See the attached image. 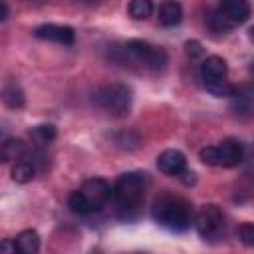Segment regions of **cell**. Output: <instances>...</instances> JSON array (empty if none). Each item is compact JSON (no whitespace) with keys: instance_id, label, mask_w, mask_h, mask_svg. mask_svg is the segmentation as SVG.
Wrapping results in <instances>:
<instances>
[{"instance_id":"6da1fadb","label":"cell","mask_w":254,"mask_h":254,"mask_svg":"<svg viewBox=\"0 0 254 254\" xmlns=\"http://www.w3.org/2000/svg\"><path fill=\"white\" fill-rule=\"evenodd\" d=\"M147 175L141 171H129L123 173L115 179V183L111 185V198L115 200V204L121 210V216L125 220L133 218L135 212L139 210L143 198H145V190H147Z\"/></svg>"},{"instance_id":"7a4b0ae2","label":"cell","mask_w":254,"mask_h":254,"mask_svg":"<svg viewBox=\"0 0 254 254\" xmlns=\"http://www.w3.org/2000/svg\"><path fill=\"white\" fill-rule=\"evenodd\" d=\"M151 216L157 224H161L171 232H185L190 228V224H194L192 206L181 196H171V194L155 200L151 208Z\"/></svg>"},{"instance_id":"3957f363","label":"cell","mask_w":254,"mask_h":254,"mask_svg":"<svg viewBox=\"0 0 254 254\" xmlns=\"http://www.w3.org/2000/svg\"><path fill=\"white\" fill-rule=\"evenodd\" d=\"M111 198V185L101 179H87L77 190H73L67 196V206L75 214H91L105 206V202Z\"/></svg>"},{"instance_id":"277c9868","label":"cell","mask_w":254,"mask_h":254,"mask_svg":"<svg viewBox=\"0 0 254 254\" xmlns=\"http://www.w3.org/2000/svg\"><path fill=\"white\" fill-rule=\"evenodd\" d=\"M91 101L95 107L103 109L111 117H125L131 111L133 95L131 87H127L125 83H107L93 89Z\"/></svg>"},{"instance_id":"5b68a950","label":"cell","mask_w":254,"mask_h":254,"mask_svg":"<svg viewBox=\"0 0 254 254\" xmlns=\"http://www.w3.org/2000/svg\"><path fill=\"white\" fill-rule=\"evenodd\" d=\"M226 75H228V65L226 60L220 56H208L200 64L202 85L214 97H230L234 93V85L226 81Z\"/></svg>"},{"instance_id":"8992f818","label":"cell","mask_w":254,"mask_h":254,"mask_svg":"<svg viewBox=\"0 0 254 254\" xmlns=\"http://www.w3.org/2000/svg\"><path fill=\"white\" fill-rule=\"evenodd\" d=\"M121 54L131 58L133 62H137L141 67H145L149 71H161L167 65L165 50L151 46L149 42H143V40H127L121 46Z\"/></svg>"},{"instance_id":"52a82bcc","label":"cell","mask_w":254,"mask_h":254,"mask_svg":"<svg viewBox=\"0 0 254 254\" xmlns=\"http://www.w3.org/2000/svg\"><path fill=\"white\" fill-rule=\"evenodd\" d=\"M194 228L200 238L214 240L224 232V214L216 204H204L194 214Z\"/></svg>"},{"instance_id":"ba28073f","label":"cell","mask_w":254,"mask_h":254,"mask_svg":"<svg viewBox=\"0 0 254 254\" xmlns=\"http://www.w3.org/2000/svg\"><path fill=\"white\" fill-rule=\"evenodd\" d=\"M216 10L222 14V18L232 28L238 26V24H244L252 14V8H250L248 0H220Z\"/></svg>"},{"instance_id":"9c48e42d","label":"cell","mask_w":254,"mask_h":254,"mask_svg":"<svg viewBox=\"0 0 254 254\" xmlns=\"http://www.w3.org/2000/svg\"><path fill=\"white\" fill-rule=\"evenodd\" d=\"M40 163H42V159H40V155H36V153H24L18 161H14V167H12V179L16 181V183H30L36 175H38V171H40Z\"/></svg>"},{"instance_id":"30bf717a","label":"cell","mask_w":254,"mask_h":254,"mask_svg":"<svg viewBox=\"0 0 254 254\" xmlns=\"http://www.w3.org/2000/svg\"><path fill=\"white\" fill-rule=\"evenodd\" d=\"M34 36L40 40H48V42H56V44H64V46H71L75 42L73 28L60 26V24H42L34 30Z\"/></svg>"},{"instance_id":"8fae6325","label":"cell","mask_w":254,"mask_h":254,"mask_svg":"<svg viewBox=\"0 0 254 254\" xmlns=\"http://www.w3.org/2000/svg\"><path fill=\"white\" fill-rule=\"evenodd\" d=\"M157 167L167 177H181L187 171V159L177 149H165L157 157Z\"/></svg>"},{"instance_id":"7c38bea8","label":"cell","mask_w":254,"mask_h":254,"mask_svg":"<svg viewBox=\"0 0 254 254\" xmlns=\"http://www.w3.org/2000/svg\"><path fill=\"white\" fill-rule=\"evenodd\" d=\"M216 149H218V165H220V167H226V169L236 167V165L242 161V157H244V147H242V143H240L238 139H232V137L220 141V143L216 145Z\"/></svg>"},{"instance_id":"4fadbf2b","label":"cell","mask_w":254,"mask_h":254,"mask_svg":"<svg viewBox=\"0 0 254 254\" xmlns=\"http://www.w3.org/2000/svg\"><path fill=\"white\" fill-rule=\"evenodd\" d=\"M230 97H232V109L238 115H252L254 113V91L252 89H246V87L236 89L234 87V93Z\"/></svg>"},{"instance_id":"5bb4252c","label":"cell","mask_w":254,"mask_h":254,"mask_svg":"<svg viewBox=\"0 0 254 254\" xmlns=\"http://www.w3.org/2000/svg\"><path fill=\"white\" fill-rule=\"evenodd\" d=\"M183 20V8L179 2L175 0H165L159 8V22L167 28H173V26H179Z\"/></svg>"},{"instance_id":"9a60e30c","label":"cell","mask_w":254,"mask_h":254,"mask_svg":"<svg viewBox=\"0 0 254 254\" xmlns=\"http://www.w3.org/2000/svg\"><path fill=\"white\" fill-rule=\"evenodd\" d=\"M14 242H16V246H18V250L24 252V254H34V252L40 250V234H38L36 230H32V228L22 230V232L14 238Z\"/></svg>"},{"instance_id":"2e32d148","label":"cell","mask_w":254,"mask_h":254,"mask_svg":"<svg viewBox=\"0 0 254 254\" xmlns=\"http://www.w3.org/2000/svg\"><path fill=\"white\" fill-rule=\"evenodd\" d=\"M2 99H4V103H6L8 107H12V109H22L24 103H26L22 87H20L18 83H14V81H10V83L4 85V89H2Z\"/></svg>"},{"instance_id":"e0dca14e","label":"cell","mask_w":254,"mask_h":254,"mask_svg":"<svg viewBox=\"0 0 254 254\" xmlns=\"http://www.w3.org/2000/svg\"><path fill=\"white\" fill-rule=\"evenodd\" d=\"M26 153V147H24V141L22 139H16V137H10L2 143V161L8 163V161H18L22 155Z\"/></svg>"},{"instance_id":"ac0fdd59","label":"cell","mask_w":254,"mask_h":254,"mask_svg":"<svg viewBox=\"0 0 254 254\" xmlns=\"http://www.w3.org/2000/svg\"><path fill=\"white\" fill-rule=\"evenodd\" d=\"M30 137L36 145H50L54 139H56V127L50 125V123H44V125H36L30 129Z\"/></svg>"},{"instance_id":"d6986e66","label":"cell","mask_w":254,"mask_h":254,"mask_svg":"<svg viewBox=\"0 0 254 254\" xmlns=\"http://www.w3.org/2000/svg\"><path fill=\"white\" fill-rule=\"evenodd\" d=\"M127 14L133 20H147L153 14V2L151 0H131L127 6Z\"/></svg>"},{"instance_id":"ffe728a7","label":"cell","mask_w":254,"mask_h":254,"mask_svg":"<svg viewBox=\"0 0 254 254\" xmlns=\"http://www.w3.org/2000/svg\"><path fill=\"white\" fill-rule=\"evenodd\" d=\"M238 240L244 246H254V222H244L238 226Z\"/></svg>"},{"instance_id":"44dd1931","label":"cell","mask_w":254,"mask_h":254,"mask_svg":"<svg viewBox=\"0 0 254 254\" xmlns=\"http://www.w3.org/2000/svg\"><path fill=\"white\" fill-rule=\"evenodd\" d=\"M208 26H210L214 32H228V30H232V26L222 18V14H220L218 10L210 12V16H208Z\"/></svg>"},{"instance_id":"7402d4cb","label":"cell","mask_w":254,"mask_h":254,"mask_svg":"<svg viewBox=\"0 0 254 254\" xmlns=\"http://www.w3.org/2000/svg\"><path fill=\"white\" fill-rule=\"evenodd\" d=\"M200 161L208 167H218V149L216 145H208L200 149Z\"/></svg>"},{"instance_id":"603a6c76","label":"cell","mask_w":254,"mask_h":254,"mask_svg":"<svg viewBox=\"0 0 254 254\" xmlns=\"http://www.w3.org/2000/svg\"><path fill=\"white\" fill-rule=\"evenodd\" d=\"M115 145H119V147H123V149H135L137 145H139V137L137 135H133V133H119L117 137H115Z\"/></svg>"},{"instance_id":"cb8c5ba5","label":"cell","mask_w":254,"mask_h":254,"mask_svg":"<svg viewBox=\"0 0 254 254\" xmlns=\"http://www.w3.org/2000/svg\"><path fill=\"white\" fill-rule=\"evenodd\" d=\"M185 54H187L190 60L202 56V44H200L198 40H189V42L185 44Z\"/></svg>"},{"instance_id":"d4e9b609","label":"cell","mask_w":254,"mask_h":254,"mask_svg":"<svg viewBox=\"0 0 254 254\" xmlns=\"http://www.w3.org/2000/svg\"><path fill=\"white\" fill-rule=\"evenodd\" d=\"M2 250H4V252H16V250H18V246H16V242L4 240V242H2Z\"/></svg>"},{"instance_id":"484cf974","label":"cell","mask_w":254,"mask_h":254,"mask_svg":"<svg viewBox=\"0 0 254 254\" xmlns=\"http://www.w3.org/2000/svg\"><path fill=\"white\" fill-rule=\"evenodd\" d=\"M0 10H2V12H0V20L4 22V20L8 18V4H6V0L0 2Z\"/></svg>"},{"instance_id":"4316f807","label":"cell","mask_w":254,"mask_h":254,"mask_svg":"<svg viewBox=\"0 0 254 254\" xmlns=\"http://www.w3.org/2000/svg\"><path fill=\"white\" fill-rule=\"evenodd\" d=\"M79 4H85V6H93V4H99L101 0H77Z\"/></svg>"},{"instance_id":"83f0119b","label":"cell","mask_w":254,"mask_h":254,"mask_svg":"<svg viewBox=\"0 0 254 254\" xmlns=\"http://www.w3.org/2000/svg\"><path fill=\"white\" fill-rule=\"evenodd\" d=\"M250 40H252V42H254V28H252V30H250Z\"/></svg>"},{"instance_id":"f1b7e54d","label":"cell","mask_w":254,"mask_h":254,"mask_svg":"<svg viewBox=\"0 0 254 254\" xmlns=\"http://www.w3.org/2000/svg\"><path fill=\"white\" fill-rule=\"evenodd\" d=\"M250 73H252V77H254V64H252V67H250Z\"/></svg>"}]
</instances>
